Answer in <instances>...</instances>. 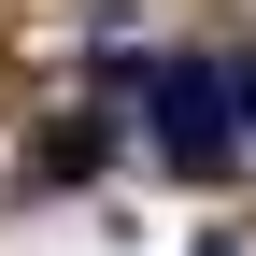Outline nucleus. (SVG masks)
Masks as SVG:
<instances>
[{"label": "nucleus", "instance_id": "nucleus-1", "mask_svg": "<svg viewBox=\"0 0 256 256\" xmlns=\"http://www.w3.org/2000/svg\"><path fill=\"white\" fill-rule=\"evenodd\" d=\"M142 114H156V156L185 185H214L242 156V114H228V57H142Z\"/></svg>", "mask_w": 256, "mask_h": 256}, {"label": "nucleus", "instance_id": "nucleus-3", "mask_svg": "<svg viewBox=\"0 0 256 256\" xmlns=\"http://www.w3.org/2000/svg\"><path fill=\"white\" fill-rule=\"evenodd\" d=\"M228 114H242V142H256V57H228Z\"/></svg>", "mask_w": 256, "mask_h": 256}, {"label": "nucleus", "instance_id": "nucleus-4", "mask_svg": "<svg viewBox=\"0 0 256 256\" xmlns=\"http://www.w3.org/2000/svg\"><path fill=\"white\" fill-rule=\"evenodd\" d=\"M185 256H242V242H228V228H200V242H185Z\"/></svg>", "mask_w": 256, "mask_h": 256}, {"label": "nucleus", "instance_id": "nucleus-2", "mask_svg": "<svg viewBox=\"0 0 256 256\" xmlns=\"http://www.w3.org/2000/svg\"><path fill=\"white\" fill-rule=\"evenodd\" d=\"M114 142H128V128H114L100 100H72L43 142H28V185H100V171H114Z\"/></svg>", "mask_w": 256, "mask_h": 256}]
</instances>
